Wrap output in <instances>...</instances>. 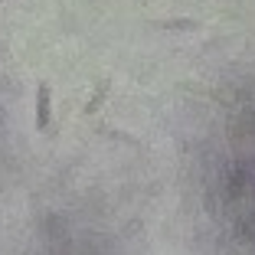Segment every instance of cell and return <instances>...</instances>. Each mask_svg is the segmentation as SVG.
<instances>
[{
	"label": "cell",
	"instance_id": "cell-1",
	"mask_svg": "<svg viewBox=\"0 0 255 255\" xmlns=\"http://www.w3.org/2000/svg\"><path fill=\"white\" fill-rule=\"evenodd\" d=\"M53 125V89L49 82H39L36 85V131H49Z\"/></svg>",
	"mask_w": 255,
	"mask_h": 255
},
{
	"label": "cell",
	"instance_id": "cell-2",
	"mask_svg": "<svg viewBox=\"0 0 255 255\" xmlns=\"http://www.w3.org/2000/svg\"><path fill=\"white\" fill-rule=\"evenodd\" d=\"M108 92H112V79H102V82L95 85V92H92V98L85 102V115H95L98 108H102V102L108 98Z\"/></svg>",
	"mask_w": 255,
	"mask_h": 255
},
{
	"label": "cell",
	"instance_id": "cell-3",
	"mask_svg": "<svg viewBox=\"0 0 255 255\" xmlns=\"http://www.w3.org/2000/svg\"><path fill=\"white\" fill-rule=\"evenodd\" d=\"M150 26H157V30H196L203 23L193 20V16H180V20H154Z\"/></svg>",
	"mask_w": 255,
	"mask_h": 255
}]
</instances>
